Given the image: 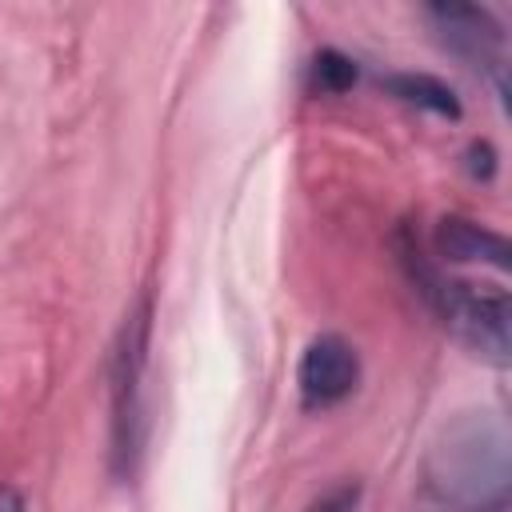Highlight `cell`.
Segmentation results:
<instances>
[{
  "mask_svg": "<svg viewBox=\"0 0 512 512\" xmlns=\"http://www.w3.org/2000/svg\"><path fill=\"white\" fill-rule=\"evenodd\" d=\"M148 300H140L116 340L112 352V456L124 472H132V460L140 452V376L148 364Z\"/></svg>",
  "mask_w": 512,
  "mask_h": 512,
  "instance_id": "obj_3",
  "label": "cell"
},
{
  "mask_svg": "<svg viewBox=\"0 0 512 512\" xmlns=\"http://www.w3.org/2000/svg\"><path fill=\"white\" fill-rule=\"evenodd\" d=\"M428 480L456 508L500 512L504 492H508V440L500 424L476 420V416L456 424L444 436V444L432 452Z\"/></svg>",
  "mask_w": 512,
  "mask_h": 512,
  "instance_id": "obj_1",
  "label": "cell"
},
{
  "mask_svg": "<svg viewBox=\"0 0 512 512\" xmlns=\"http://www.w3.org/2000/svg\"><path fill=\"white\" fill-rule=\"evenodd\" d=\"M360 380V360H356V348L336 336V332H324L316 336L300 364H296V388H300V400L304 408H332L340 404L344 396H352Z\"/></svg>",
  "mask_w": 512,
  "mask_h": 512,
  "instance_id": "obj_5",
  "label": "cell"
},
{
  "mask_svg": "<svg viewBox=\"0 0 512 512\" xmlns=\"http://www.w3.org/2000/svg\"><path fill=\"white\" fill-rule=\"evenodd\" d=\"M388 88H392L400 100H408V104L432 108V112H440V116H460V104H456L452 88L440 84L436 76H424V72H400V76L388 80Z\"/></svg>",
  "mask_w": 512,
  "mask_h": 512,
  "instance_id": "obj_7",
  "label": "cell"
},
{
  "mask_svg": "<svg viewBox=\"0 0 512 512\" xmlns=\"http://www.w3.org/2000/svg\"><path fill=\"white\" fill-rule=\"evenodd\" d=\"M0 512H24V496L12 484H0Z\"/></svg>",
  "mask_w": 512,
  "mask_h": 512,
  "instance_id": "obj_10",
  "label": "cell"
},
{
  "mask_svg": "<svg viewBox=\"0 0 512 512\" xmlns=\"http://www.w3.org/2000/svg\"><path fill=\"white\" fill-rule=\"evenodd\" d=\"M360 504V488L356 484H336L328 492H320L304 512H356Z\"/></svg>",
  "mask_w": 512,
  "mask_h": 512,
  "instance_id": "obj_9",
  "label": "cell"
},
{
  "mask_svg": "<svg viewBox=\"0 0 512 512\" xmlns=\"http://www.w3.org/2000/svg\"><path fill=\"white\" fill-rule=\"evenodd\" d=\"M400 260L416 284V292L424 296V304L440 316V324L468 344L472 352L504 364L508 360V296L504 292H480L464 280L444 276L440 268H432L424 260V252L416 244L400 248Z\"/></svg>",
  "mask_w": 512,
  "mask_h": 512,
  "instance_id": "obj_2",
  "label": "cell"
},
{
  "mask_svg": "<svg viewBox=\"0 0 512 512\" xmlns=\"http://www.w3.org/2000/svg\"><path fill=\"white\" fill-rule=\"evenodd\" d=\"M312 80H316L320 92H344V88L356 84V64H352L348 56L324 48V52L316 56V64H312Z\"/></svg>",
  "mask_w": 512,
  "mask_h": 512,
  "instance_id": "obj_8",
  "label": "cell"
},
{
  "mask_svg": "<svg viewBox=\"0 0 512 512\" xmlns=\"http://www.w3.org/2000/svg\"><path fill=\"white\" fill-rule=\"evenodd\" d=\"M432 32H440V40L464 56L472 68H492L496 76V92L504 96V32L500 24L472 4H432L428 12Z\"/></svg>",
  "mask_w": 512,
  "mask_h": 512,
  "instance_id": "obj_4",
  "label": "cell"
},
{
  "mask_svg": "<svg viewBox=\"0 0 512 512\" xmlns=\"http://www.w3.org/2000/svg\"><path fill=\"white\" fill-rule=\"evenodd\" d=\"M436 252L444 260L456 264H492V268H508V244L504 236H496L492 228L464 220V216H444L436 224Z\"/></svg>",
  "mask_w": 512,
  "mask_h": 512,
  "instance_id": "obj_6",
  "label": "cell"
}]
</instances>
